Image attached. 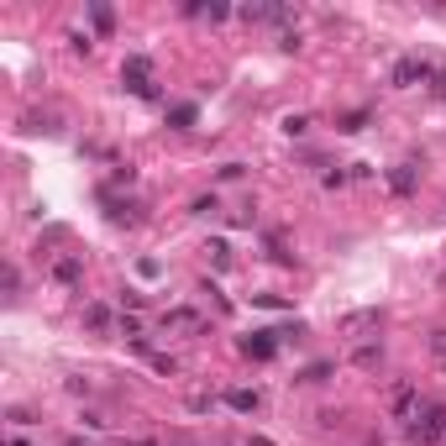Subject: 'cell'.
<instances>
[{"mask_svg": "<svg viewBox=\"0 0 446 446\" xmlns=\"http://www.w3.org/2000/svg\"><path fill=\"white\" fill-rule=\"evenodd\" d=\"M404 436H410L415 446H436L446 436V404H420L415 410V420L404 425Z\"/></svg>", "mask_w": 446, "mask_h": 446, "instance_id": "obj_1", "label": "cell"}, {"mask_svg": "<svg viewBox=\"0 0 446 446\" xmlns=\"http://www.w3.org/2000/svg\"><path fill=\"white\" fill-rule=\"evenodd\" d=\"M273 347H278V331H252V336H241V352H247V357H273Z\"/></svg>", "mask_w": 446, "mask_h": 446, "instance_id": "obj_2", "label": "cell"}, {"mask_svg": "<svg viewBox=\"0 0 446 446\" xmlns=\"http://www.w3.org/2000/svg\"><path fill=\"white\" fill-rule=\"evenodd\" d=\"M415 410H420L415 384H394V415H399V420H415Z\"/></svg>", "mask_w": 446, "mask_h": 446, "instance_id": "obj_3", "label": "cell"}, {"mask_svg": "<svg viewBox=\"0 0 446 446\" xmlns=\"http://www.w3.org/2000/svg\"><path fill=\"white\" fill-rule=\"evenodd\" d=\"M378 320H384V310H352V315L342 320V331L347 336H357V331H368V326H378Z\"/></svg>", "mask_w": 446, "mask_h": 446, "instance_id": "obj_4", "label": "cell"}, {"mask_svg": "<svg viewBox=\"0 0 446 446\" xmlns=\"http://www.w3.org/2000/svg\"><path fill=\"white\" fill-rule=\"evenodd\" d=\"M226 404H232V410H241V415H252L263 404V394L258 388H232V394H226Z\"/></svg>", "mask_w": 446, "mask_h": 446, "instance_id": "obj_5", "label": "cell"}, {"mask_svg": "<svg viewBox=\"0 0 446 446\" xmlns=\"http://www.w3.org/2000/svg\"><path fill=\"white\" fill-rule=\"evenodd\" d=\"M420 74H436V69H425L420 58H404L399 69H394V85H415V79H420Z\"/></svg>", "mask_w": 446, "mask_h": 446, "instance_id": "obj_6", "label": "cell"}, {"mask_svg": "<svg viewBox=\"0 0 446 446\" xmlns=\"http://www.w3.org/2000/svg\"><path fill=\"white\" fill-rule=\"evenodd\" d=\"M388 189H394V195H415V168L399 163L394 173H388Z\"/></svg>", "mask_w": 446, "mask_h": 446, "instance_id": "obj_7", "label": "cell"}, {"mask_svg": "<svg viewBox=\"0 0 446 446\" xmlns=\"http://www.w3.org/2000/svg\"><path fill=\"white\" fill-rule=\"evenodd\" d=\"M79 273H85L79 258H58V263H53V278H58V283H79Z\"/></svg>", "mask_w": 446, "mask_h": 446, "instance_id": "obj_8", "label": "cell"}, {"mask_svg": "<svg viewBox=\"0 0 446 446\" xmlns=\"http://www.w3.org/2000/svg\"><path fill=\"white\" fill-rule=\"evenodd\" d=\"M85 326H89V331H105V326H111V310H105V305H89V310H85Z\"/></svg>", "mask_w": 446, "mask_h": 446, "instance_id": "obj_9", "label": "cell"}, {"mask_svg": "<svg viewBox=\"0 0 446 446\" xmlns=\"http://www.w3.org/2000/svg\"><path fill=\"white\" fill-rule=\"evenodd\" d=\"M326 378H331V362H310V368H305V378H300V384H326Z\"/></svg>", "mask_w": 446, "mask_h": 446, "instance_id": "obj_10", "label": "cell"}, {"mask_svg": "<svg viewBox=\"0 0 446 446\" xmlns=\"http://www.w3.org/2000/svg\"><path fill=\"white\" fill-rule=\"evenodd\" d=\"M352 357L362 362V368H378V362H384V347H357Z\"/></svg>", "mask_w": 446, "mask_h": 446, "instance_id": "obj_11", "label": "cell"}, {"mask_svg": "<svg viewBox=\"0 0 446 446\" xmlns=\"http://www.w3.org/2000/svg\"><path fill=\"white\" fill-rule=\"evenodd\" d=\"M215 210H221V205H215V195H200L195 200V215H215Z\"/></svg>", "mask_w": 446, "mask_h": 446, "instance_id": "obj_12", "label": "cell"}, {"mask_svg": "<svg viewBox=\"0 0 446 446\" xmlns=\"http://www.w3.org/2000/svg\"><path fill=\"white\" fill-rule=\"evenodd\" d=\"M305 126H310V116H289V121H283V131H289V137H300Z\"/></svg>", "mask_w": 446, "mask_h": 446, "instance_id": "obj_13", "label": "cell"}, {"mask_svg": "<svg viewBox=\"0 0 446 446\" xmlns=\"http://www.w3.org/2000/svg\"><path fill=\"white\" fill-rule=\"evenodd\" d=\"M121 305H131V310H142V305H147V294H142V289H126V294H121Z\"/></svg>", "mask_w": 446, "mask_h": 446, "instance_id": "obj_14", "label": "cell"}, {"mask_svg": "<svg viewBox=\"0 0 446 446\" xmlns=\"http://www.w3.org/2000/svg\"><path fill=\"white\" fill-rule=\"evenodd\" d=\"M430 347H436V357H446V326H441L436 336H430Z\"/></svg>", "mask_w": 446, "mask_h": 446, "instance_id": "obj_15", "label": "cell"}, {"mask_svg": "<svg viewBox=\"0 0 446 446\" xmlns=\"http://www.w3.org/2000/svg\"><path fill=\"white\" fill-rule=\"evenodd\" d=\"M168 446H195V441H189V436H173V441H168Z\"/></svg>", "mask_w": 446, "mask_h": 446, "instance_id": "obj_16", "label": "cell"}, {"mask_svg": "<svg viewBox=\"0 0 446 446\" xmlns=\"http://www.w3.org/2000/svg\"><path fill=\"white\" fill-rule=\"evenodd\" d=\"M247 446H273V441H263V436H247Z\"/></svg>", "mask_w": 446, "mask_h": 446, "instance_id": "obj_17", "label": "cell"}, {"mask_svg": "<svg viewBox=\"0 0 446 446\" xmlns=\"http://www.w3.org/2000/svg\"><path fill=\"white\" fill-rule=\"evenodd\" d=\"M11 446H26V441H21V436H11Z\"/></svg>", "mask_w": 446, "mask_h": 446, "instance_id": "obj_18", "label": "cell"}]
</instances>
